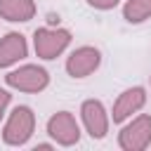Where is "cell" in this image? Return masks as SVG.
I'll list each match as a JSON object with an SVG mask.
<instances>
[{
  "label": "cell",
  "mask_w": 151,
  "mask_h": 151,
  "mask_svg": "<svg viewBox=\"0 0 151 151\" xmlns=\"http://www.w3.org/2000/svg\"><path fill=\"white\" fill-rule=\"evenodd\" d=\"M33 130H35V116H33V111L28 106H17L9 113V118H7L5 127H2V139L9 146H21V144H26L31 139Z\"/></svg>",
  "instance_id": "1"
},
{
  "label": "cell",
  "mask_w": 151,
  "mask_h": 151,
  "mask_svg": "<svg viewBox=\"0 0 151 151\" xmlns=\"http://www.w3.org/2000/svg\"><path fill=\"white\" fill-rule=\"evenodd\" d=\"M71 42V33L66 28H38L33 33V47L40 59H54Z\"/></svg>",
  "instance_id": "2"
},
{
  "label": "cell",
  "mask_w": 151,
  "mask_h": 151,
  "mask_svg": "<svg viewBox=\"0 0 151 151\" xmlns=\"http://www.w3.org/2000/svg\"><path fill=\"white\" fill-rule=\"evenodd\" d=\"M5 83L9 87H14V90H21V92H40V90L47 87L50 76H47L45 68L35 66V64H26V66L7 73L5 76Z\"/></svg>",
  "instance_id": "3"
},
{
  "label": "cell",
  "mask_w": 151,
  "mask_h": 151,
  "mask_svg": "<svg viewBox=\"0 0 151 151\" xmlns=\"http://www.w3.org/2000/svg\"><path fill=\"white\" fill-rule=\"evenodd\" d=\"M151 142V116L142 113L130 125H125L118 134V144L125 151H144Z\"/></svg>",
  "instance_id": "4"
},
{
  "label": "cell",
  "mask_w": 151,
  "mask_h": 151,
  "mask_svg": "<svg viewBox=\"0 0 151 151\" xmlns=\"http://www.w3.org/2000/svg\"><path fill=\"white\" fill-rule=\"evenodd\" d=\"M99 64H101L99 50L97 47H90V45H83V47L73 50L71 57L66 59V73L71 78H85L92 71H97Z\"/></svg>",
  "instance_id": "5"
},
{
  "label": "cell",
  "mask_w": 151,
  "mask_h": 151,
  "mask_svg": "<svg viewBox=\"0 0 151 151\" xmlns=\"http://www.w3.org/2000/svg\"><path fill=\"white\" fill-rule=\"evenodd\" d=\"M47 132H50V137H52L57 144H61V146H71V144H76V142L80 139V127H78L76 118H73L68 111L54 113V116L47 120Z\"/></svg>",
  "instance_id": "6"
},
{
  "label": "cell",
  "mask_w": 151,
  "mask_h": 151,
  "mask_svg": "<svg viewBox=\"0 0 151 151\" xmlns=\"http://www.w3.org/2000/svg\"><path fill=\"white\" fill-rule=\"evenodd\" d=\"M80 116H83L85 130L90 132L92 139H101V137H106V132H109V118H106V111H104V104H101V101H97V99H87V101H83V106H80Z\"/></svg>",
  "instance_id": "7"
},
{
  "label": "cell",
  "mask_w": 151,
  "mask_h": 151,
  "mask_svg": "<svg viewBox=\"0 0 151 151\" xmlns=\"http://www.w3.org/2000/svg\"><path fill=\"white\" fill-rule=\"evenodd\" d=\"M144 101H146L144 87H130V90H125L118 97V101L113 104V113H111L113 123H123L125 118H130L134 111H139L144 106Z\"/></svg>",
  "instance_id": "8"
},
{
  "label": "cell",
  "mask_w": 151,
  "mask_h": 151,
  "mask_svg": "<svg viewBox=\"0 0 151 151\" xmlns=\"http://www.w3.org/2000/svg\"><path fill=\"white\" fill-rule=\"evenodd\" d=\"M28 52V45H26V38L21 33H7L2 40H0V68H7L12 66L14 61L24 59Z\"/></svg>",
  "instance_id": "9"
},
{
  "label": "cell",
  "mask_w": 151,
  "mask_h": 151,
  "mask_svg": "<svg viewBox=\"0 0 151 151\" xmlns=\"http://www.w3.org/2000/svg\"><path fill=\"white\" fill-rule=\"evenodd\" d=\"M0 17L7 21H31L35 17L33 0H0Z\"/></svg>",
  "instance_id": "10"
},
{
  "label": "cell",
  "mask_w": 151,
  "mask_h": 151,
  "mask_svg": "<svg viewBox=\"0 0 151 151\" xmlns=\"http://www.w3.org/2000/svg\"><path fill=\"white\" fill-rule=\"evenodd\" d=\"M123 17L130 24H142L151 17V0H127L123 7Z\"/></svg>",
  "instance_id": "11"
},
{
  "label": "cell",
  "mask_w": 151,
  "mask_h": 151,
  "mask_svg": "<svg viewBox=\"0 0 151 151\" xmlns=\"http://www.w3.org/2000/svg\"><path fill=\"white\" fill-rule=\"evenodd\" d=\"M118 2L120 0H87V5L94 7V9H113Z\"/></svg>",
  "instance_id": "12"
},
{
  "label": "cell",
  "mask_w": 151,
  "mask_h": 151,
  "mask_svg": "<svg viewBox=\"0 0 151 151\" xmlns=\"http://www.w3.org/2000/svg\"><path fill=\"white\" fill-rule=\"evenodd\" d=\"M9 99H12V94H9V92H5V90H0V118L5 116V109H7Z\"/></svg>",
  "instance_id": "13"
},
{
  "label": "cell",
  "mask_w": 151,
  "mask_h": 151,
  "mask_svg": "<svg viewBox=\"0 0 151 151\" xmlns=\"http://www.w3.org/2000/svg\"><path fill=\"white\" fill-rule=\"evenodd\" d=\"M149 80H151V76H149Z\"/></svg>",
  "instance_id": "14"
}]
</instances>
